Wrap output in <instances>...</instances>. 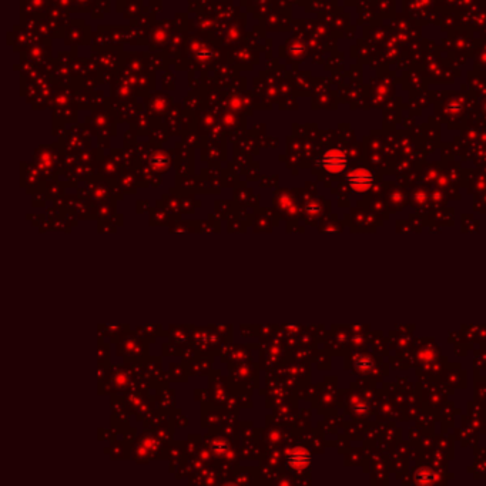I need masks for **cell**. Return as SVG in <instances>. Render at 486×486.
<instances>
[{"label":"cell","instance_id":"4","mask_svg":"<svg viewBox=\"0 0 486 486\" xmlns=\"http://www.w3.org/2000/svg\"><path fill=\"white\" fill-rule=\"evenodd\" d=\"M417 476H424V480H422V483H431L433 480V475L429 471H421L418 472Z\"/></svg>","mask_w":486,"mask_h":486},{"label":"cell","instance_id":"1","mask_svg":"<svg viewBox=\"0 0 486 486\" xmlns=\"http://www.w3.org/2000/svg\"><path fill=\"white\" fill-rule=\"evenodd\" d=\"M319 163H321L322 169L328 171V173H331V174H340V173H342V171L347 169L348 157L342 150L331 148V150L325 151L324 154H322Z\"/></svg>","mask_w":486,"mask_h":486},{"label":"cell","instance_id":"5","mask_svg":"<svg viewBox=\"0 0 486 486\" xmlns=\"http://www.w3.org/2000/svg\"><path fill=\"white\" fill-rule=\"evenodd\" d=\"M363 361H365V359H361V361L358 359V361H356V368L361 370L362 372H365V371L370 370L371 367H372V363L370 362V359H367V362H363Z\"/></svg>","mask_w":486,"mask_h":486},{"label":"cell","instance_id":"2","mask_svg":"<svg viewBox=\"0 0 486 486\" xmlns=\"http://www.w3.org/2000/svg\"><path fill=\"white\" fill-rule=\"evenodd\" d=\"M347 183L355 193H365L374 184V174L367 169H355L347 176Z\"/></svg>","mask_w":486,"mask_h":486},{"label":"cell","instance_id":"3","mask_svg":"<svg viewBox=\"0 0 486 486\" xmlns=\"http://www.w3.org/2000/svg\"><path fill=\"white\" fill-rule=\"evenodd\" d=\"M311 462V455L307 449H302V448H297L294 449L293 452L288 456V463L290 466H293L295 469H302V468H307Z\"/></svg>","mask_w":486,"mask_h":486}]
</instances>
